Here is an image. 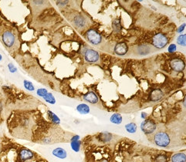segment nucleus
Instances as JSON below:
<instances>
[{
    "label": "nucleus",
    "instance_id": "nucleus-1",
    "mask_svg": "<svg viewBox=\"0 0 186 162\" xmlns=\"http://www.w3.org/2000/svg\"><path fill=\"white\" fill-rule=\"evenodd\" d=\"M2 41L4 43L6 47L10 49L15 46L16 42H17V38H16L15 34L12 33V32L6 30L2 35Z\"/></svg>",
    "mask_w": 186,
    "mask_h": 162
},
{
    "label": "nucleus",
    "instance_id": "nucleus-2",
    "mask_svg": "<svg viewBox=\"0 0 186 162\" xmlns=\"http://www.w3.org/2000/svg\"><path fill=\"white\" fill-rule=\"evenodd\" d=\"M154 141L159 147H165L170 144V137L169 134L165 132H158L155 135Z\"/></svg>",
    "mask_w": 186,
    "mask_h": 162
},
{
    "label": "nucleus",
    "instance_id": "nucleus-3",
    "mask_svg": "<svg viewBox=\"0 0 186 162\" xmlns=\"http://www.w3.org/2000/svg\"><path fill=\"white\" fill-rule=\"evenodd\" d=\"M169 43L167 36L162 33H158L153 37V45L158 49L164 48Z\"/></svg>",
    "mask_w": 186,
    "mask_h": 162
},
{
    "label": "nucleus",
    "instance_id": "nucleus-4",
    "mask_svg": "<svg viewBox=\"0 0 186 162\" xmlns=\"http://www.w3.org/2000/svg\"><path fill=\"white\" fill-rule=\"evenodd\" d=\"M87 39L92 44L98 45L101 43L102 37L101 34L94 30H90L87 32Z\"/></svg>",
    "mask_w": 186,
    "mask_h": 162
},
{
    "label": "nucleus",
    "instance_id": "nucleus-5",
    "mask_svg": "<svg viewBox=\"0 0 186 162\" xmlns=\"http://www.w3.org/2000/svg\"><path fill=\"white\" fill-rule=\"evenodd\" d=\"M141 128L145 134H151L156 130V124L152 120H145L141 124Z\"/></svg>",
    "mask_w": 186,
    "mask_h": 162
},
{
    "label": "nucleus",
    "instance_id": "nucleus-6",
    "mask_svg": "<svg viewBox=\"0 0 186 162\" xmlns=\"http://www.w3.org/2000/svg\"><path fill=\"white\" fill-rule=\"evenodd\" d=\"M170 65H171V69H173L175 72H180V71H182L184 69H185V62L182 60L180 58H176V59L172 60L170 63Z\"/></svg>",
    "mask_w": 186,
    "mask_h": 162
},
{
    "label": "nucleus",
    "instance_id": "nucleus-7",
    "mask_svg": "<svg viewBox=\"0 0 186 162\" xmlns=\"http://www.w3.org/2000/svg\"><path fill=\"white\" fill-rule=\"evenodd\" d=\"M85 60L89 63H95L99 60V54L93 50H87L84 53Z\"/></svg>",
    "mask_w": 186,
    "mask_h": 162
},
{
    "label": "nucleus",
    "instance_id": "nucleus-8",
    "mask_svg": "<svg viewBox=\"0 0 186 162\" xmlns=\"http://www.w3.org/2000/svg\"><path fill=\"white\" fill-rule=\"evenodd\" d=\"M34 155L30 150L26 148H22L19 152V158L21 161H26L33 159Z\"/></svg>",
    "mask_w": 186,
    "mask_h": 162
},
{
    "label": "nucleus",
    "instance_id": "nucleus-9",
    "mask_svg": "<svg viewBox=\"0 0 186 162\" xmlns=\"http://www.w3.org/2000/svg\"><path fill=\"white\" fill-rule=\"evenodd\" d=\"M128 47H127V44L125 43H117L114 48V52L116 54L119 55V56H124L127 53Z\"/></svg>",
    "mask_w": 186,
    "mask_h": 162
},
{
    "label": "nucleus",
    "instance_id": "nucleus-10",
    "mask_svg": "<svg viewBox=\"0 0 186 162\" xmlns=\"http://www.w3.org/2000/svg\"><path fill=\"white\" fill-rule=\"evenodd\" d=\"M53 155L60 159H64L67 158V151L62 147H57L53 150Z\"/></svg>",
    "mask_w": 186,
    "mask_h": 162
},
{
    "label": "nucleus",
    "instance_id": "nucleus-11",
    "mask_svg": "<svg viewBox=\"0 0 186 162\" xmlns=\"http://www.w3.org/2000/svg\"><path fill=\"white\" fill-rule=\"evenodd\" d=\"M83 99L86 101L89 102L90 103H97L98 102V97L96 95V93L93 92H89L87 94L83 96Z\"/></svg>",
    "mask_w": 186,
    "mask_h": 162
},
{
    "label": "nucleus",
    "instance_id": "nucleus-12",
    "mask_svg": "<svg viewBox=\"0 0 186 162\" xmlns=\"http://www.w3.org/2000/svg\"><path fill=\"white\" fill-rule=\"evenodd\" d=\"M163 97V93L161 90H155L151 92L150 99L152 101H158Z\"/></svg>",
    "mask_w": 186,
    "mask_h": 162
},
{
    "label": "nucleus",
    "instance_id": "nucleus-13",
    "mask_svg": "<svg viewBox=\"0 0 186 162\" xmlns=\"http://www.w3.org/2000/svg\"><path fill=\"white\" fill-rule=\"evenodd\" d=\"M171 162H186V155L184 153H177L171 157Z\"/></svg>",
    "mask_w": 186,
    "mask_h": 162
},
{
    "label": "nucleus",
    "instance_id": "nucleus-14",
    "mask_svg": "<svg viewBox=\"0 0 186 162\" xmlns=\"http://www.w3.org/2000/svg\"><path fill=\"white\" fill-rule=\"evenodd\" d=\"M77 111L81 114H87L90 113V107L85 103H81L77 107Z\"/></svg>",
    "mask_w": 186,
    "mask_h": 162
},
{
    "label": "nucleus",
    "instance_id": "nucleus-15",
    "mask_svg": "<svg viewBox=\"0 0 186 162\" xmlns=\"http://www.w3.org/2000/svg\"><path fill=\"white\" fill-rule=\"evenodd\" d=\"M111 121L113 124H120L122 122V117L119 113H114L112 116L111 117Z\"/></svg>",
    "mask_w": 186,
    "mask_h": 162
},
{
    "label": "nucleus",
    "instance_id": "nucleus-16",
    "mask_svg": "<svg viewBox=\"0 0 186 162\" xmlns=\"http://www.w3.org/2000/svg\"><path fill=\"white\" fill-rule=\"evenodd\" d=\"M48 115H49L50 119L51 120V121L53 123V124H59L60 123V118L58 117L54 113H53L52 111H48Z\"/></svg>",
    "mask_w": 186,
    "mask_h": 162
},
{
    "label": "nucleus",
    "instance_id": "nucleus-17",
    "mask_svg": "<svg viewBox=\"0 0 186 162\" xmlns=\"http://www.w3.org/2000/svg\"><path fill=\"white\" fill-rule=\"evenodd\" d=\"M125 129L127 132L134 134V133H135L136 131H137V126H136V124H134V123H130V124H126Z\"/></svg>",
    "mask_w": 186,
    "mask_h": 162
},
{
    "label": "nucleus",
    "instance_id": "nucleus-18",
    "mask_svg": "<svg viewBox=\"0 0 186 162\" xmlns=\"http://www.w3.org/2000/svg\"><path fill=\"white\" fill-rule=\"evenodd\" d=\"M100 137H101V140L103 141V142H107L111 140L112 135L107 132H103L100 134Z\"/></svg>",
    "mask_w": 186,
    "mask_h": 162
},
{
    "label": "nucleus",
    "instance_id": "nucleus-19",
    "mask_svg": "<svg viewBox=\"0 0 186 162\" xmlns=\"http://www.w3.org/2000/svg\"><path fill=\"white\" fill-rule=\"evenodd\" d=\"M80 145H81V143H80V141H71L70 143L71 147L76 152H78L80 150Z\"/></svg>",
    "mask_w": 186,
    "mask_h": 162
},
{
    "label": "nucleus",
    "instance_id": "nucleus-20",
    "mask_svg": "<svg viewBox=\"0 0 186 162\" xmlns=\"http://www.w3.org/2000/svg\"><path fill=\"white\" fill-rule=\"evenodd\" d=\"M43 99H44L47 103H51V104H54V103H56V100H55L54 97H53V95L50 93H48L46 96L43 97Z\"/></svg>",
    "mask_w": 186,
    "mask_h": 162
},
{
    "label": "nucleus",
    "instance_id": "nucleus-21",
    "mask_svg": "<svg viewBox=\"0 0 186 162\" xmlns=\"http://www.w3.org/2000/svg\"><path fill=\"white\" fill-rule=\"evenodd\" d=\"M177 43L180 46H186V34L184 35H180L177 39Z\"/></svg>",
    "mask_w": 186,
    "mask_h": 162
},
{
    "label": "nucleus",
    "instance_id": "nucleus-22",
    "mask_svg": "<svg viewBox=\"0 0 186 162\" xmlns=\"http://www.w3.org/2000/svg\"><path fill=\"white\" fill-rule=\"evenodd\" d=\"M113 29H114V30L115 32H120L121 30V22H120L119 20H114V22H113Z\"/></svg>",
    "mask_w": 186,
    "mask_h": 162
},
{
    "label": "nucleus",
    "instance_id": "nucleus-23",
    "mask_svg": "<svg viewBox=\"0 0 186 162\" xmlns=\"http://www.w3.org/2000/svg\"><path fill=\"white\" fill-rule=\"evenodd\" d=\"M23 84H24V87H25V88L27 89V90H32V91H33V90H34V89H35L34 88L33 84L31 82H30V81L24 80Z\"/></svg>",
    "mask_w": 186,
    "mask_h": 162
},
{
    "label": "nucleus",
    "instance_id": "nucleus-24",
    "mask_svg": "<svg viewBox=\"0 0 186 162\" xmlns=\"http://www.w3.org/2000/svg\"><path fill=\"white\" fill-rule=\"evenodd\" d=\"M48 93H49V92H48L46 89H38L36 92L37 95H39V96L42 97H44Z\"/></svg>",
    "mask_w": 186,
    "mask_h": 162
},
{
    "label": "nucleus",
    "instance_id": "nucleus-25",
    "mask_svg": "<svg viewBox=\"0 0 186 162\" xmlns=\"http://www.w3.org/2000/svg\"><path fill=\"white\" fill-rule=\"evenodd\" d=\"M168 158L165 155H159L155 159V162H167Z\"/></svg>",
    "mask_w": 186,
    "mask_h": 162
},
{
    "label": "nucleus",
    "instance_id": "nucleus-26",
    "mask_svg": "<svg viewBox=\"0 0 186 162\" xmlns=\"http://www.w3.org/2000/svg\"><path fill=\"white\" fill-rule=\"evenodd\" d=\"M8 68H9V69L10 70L11 73H15V72H17V67H16V66L12 64H9V65H8Z\"/></svg>",
    "mask_w": 186,
    "mask_h": 162
},
{
    "label": "nucleus",
    "instance_id": "nucleus-27",
    "mask_svg": "<svg viewBox=\"0 0 186 162\" xmlns=\"http://www.w3.org/2000/svg\"><path fill=\"white\" fill-rule=\"evenodd\" d=\"M176 50V46L174 44L170 45L169 47V53H174Z\"/></svg>",
    "mask_w": 186,
    "mask_h": 162
},
{
    "label": "nucleus",
    "instance_id": "nucleus-28",
    "mask_svg": "<svg viewBox=\"0 0 186 162\" xmlns=\"http://www.w3.org/2000/svg\"><path fill=\"white\" fill-rule=\"evenodd\" d=\"M185 26H186V25H185V23H183V24H182V25L181 26L179 27V29H178V30H177L178 32H182V31H183V30H185Z\"/></svg>",
    "mask_w": 186,
    "mask_h": 162
},
{
    "label": "nucleus",
    "instance_id": "nucleus-29",
    "mask_svg": "<svg viewBox=\"0 0 186 162\" xmlns=\"http://www.w3.org/2000/svg\"><path fill=\"white\" fill-rule=\"evenodd\" d=\"M80 141V137L78 135H75L72 137L71 139V141Z\"/></svg>",
    "mask_w": 186,
    "mask_h": 162
},
{
    "label": "nucleus",
    "instance_id": "nucleus-30",
    "mask_svg": "<svg viewBox=\"0 0 186 162\" xmlns=\"http://www.w3.org/2000/svg\"><path fill=\"white\" fill-rule=\"evenodd\" d=\"M183 104H184V106L185 107H186V96L185 97V98H184V101H183Z\"/></svg>",
    "mask_w": 186,
    "mask_h": 162
},
{
    "label": "nucleus",
    "instance_id": "nucleus-31",
    "mask_svg": "<svg viewBox=\"0 0 186 162\" xmlns=\"http://www.w3.org/2000/svg\"><path fill=\"white\" fill-rule=\"evenodd\" d=\"M146 116H147V114L145 113H143L141 114V117H143V118H145V117H146Z\"/></svg>",
    "mask_w": 186,
    "mask_h": 162
},
{
    "label": "nucleus",
    "instance_id": "nucleus-32",
    "mask_svg": "<svg viewBox=\"0 0 186 162\" xmlns=\"http://www.w3.org/2000/svg\"><path fill=\"white\" fill-rule=\"evenodd\" d=\"M2 55L0 54V61L2 60Z\"/></svg>",
    "mask_w": 186,
    "mask_h": 162
}]
</instances>
